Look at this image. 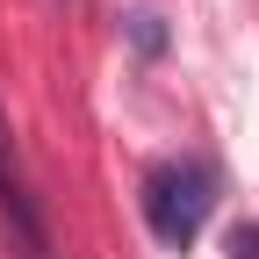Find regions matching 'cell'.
I'll list each match as a JSON object with an SVG mask.
<instances>
[{
	"label": "cell",
	"mask_w": 259,
	"mask_h": 259,
	"mask_svg": "<svg viewBox=\"0 0 259 259\" xmlns=\"http://www.w3.org/2000/svg\"><path fill=\"white\" fill-rule=\"evenodd\" d=\"M209 209H216L209 166H194V158H166V166H151V180H144V223H151L158 245L187 252L194 238H202Z\"/></svg>",
	"instance_id": "1"
},
{
	"label": "cell",
	"mask_w": 259,
	"mask_h": 259,
	"mask_svg": "<svg viewBox=\"0 0 259 259\" xmlns=\"http://www.w3.org/2000/svg\"><path fill=\"white\" fill-rule=\"evenodd\" d=\"M0 216L15 223L22 259H51L44 216H36V187H29V173H22V151H15V130H8V115H0Z\"/></svg>",
	"instance_id": "2"
},
{
	"label": "cell",
	"mask_w": 259,
	"mask_h": 259,
	"mask_svg": "<svg viewBox=\"0 0 259 259\" xmlns=\"http://www.w3.org/2000/svg\"><path fill=\"white\" fill-rule=\"evenodd\" d=\"M231 259H259V223H238L231 231Z\"/></svg>",
	"instance_id": "3"
}]
</instances>
